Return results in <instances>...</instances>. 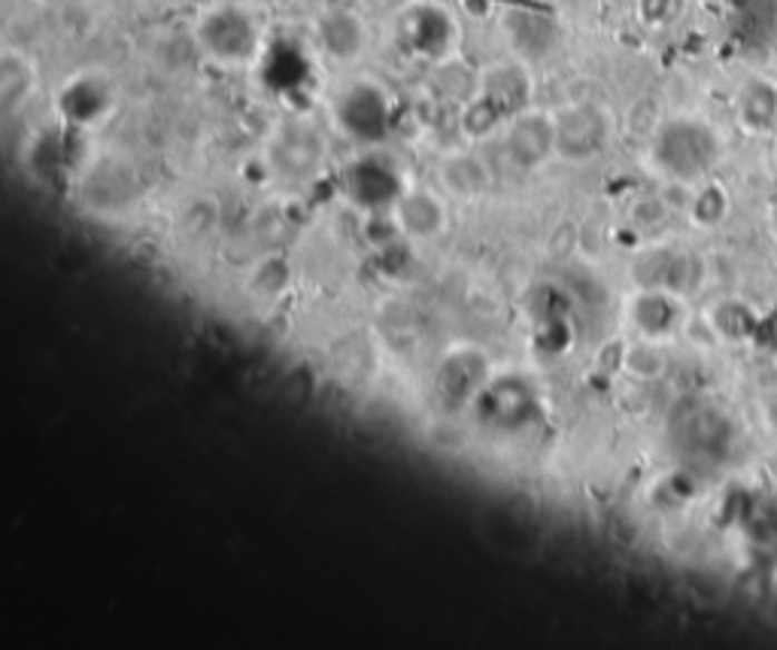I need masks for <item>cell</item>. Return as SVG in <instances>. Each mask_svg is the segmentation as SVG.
I'll return each instance as SVG.
<instances>
[{"label": "cell", "instance_id": "cell-8", "mask_svg": "<svg viewBox=\"0 0 777 650\" xmlns=\"http://www.w3.org/2000/svg\"><path fill=\"white\" fill-rule=\"evenodd\" d=\"M525 91H529L525 73L520 68H511V65H501L483 82V101L499 116H504L508 110H520L522 104H525Z\"/></svg>", "mask_w": 777, "mask_h": 650}, {"label": "cell", "instance_id": "cell-2", "mask_svg": "<svg viewBox=\"0 0 777 650\" xmlns=\"http://www.w3.org/2000/svg\"><path fill=\"white\" fill-rule=\"evenodd\" d=\"M656 158L668 174H675L680 180H692L714 165L717 140L699 122H671L659 131Z\"/></svg>", "mask_w": 777, "mask_h": 650}, {"label": "cell", "instance_id": "cell-7", "mask_svg": "<svg viewBox=\"0 0 777 650\" xmlns=\"http://www.w3.org/2000/svg\"><path fill=\"white\" fill-rule=\"evenodd\" d=\"M555 149H565V152H578L580 149H596L601 144V119L599 112L589 110V107H578V110H565L559 119H555Z\"/></svg>", "mask_w": 777, "mask_h": 650}, {"label": "cell", "instance_id": "cell-5", "mask_svg": "<svg viewBox=\"0 0 777 650\" xmlns=\"http://www.w3.org/2000/svg\"><path fill=\"white\" fill-rule=\"evenodd\" d=\"M112 107L110 86L100 77H77L67 82L58 95V110L70 125H95L100 122Z\"/></svg>", "mask_w": 777, "mask_h": 650}, {"label": "cell", "instance_id": "cell-1", "mask_svg": "<svg viewBox=\"0 0 777 650\" xmlns=\"http://www.w3.org/2000/svg\"><path fill=\"white\" fill-rule=\"evenodd\" d=\"M198 46L219 65H246L262 49V31L256 19L232 3H213L204 10L195 28Z\"/></svg>", "mask_w": 777, "mask_h": 650}, {"label": "cell", "instance_id": "cell-3", "mask_svg": "<svg viewBox=\"0 0 777 650\" xmlns=\"http://www.w3.org/2000/svg\"><path fill=\"white\" fill-rule=\"evenodd\" d=\"M341 131L358 144H380L392 125V104L389 95L374 82H356L337 98L334 107Z\"/></svg>", "mask_w": 777, "mask_h": 650}, {"label": "cell", "instance_id": "cell-9", "mask_svg": "<svg viewBox=\"0 0 777 650\" xmlns=\"http://www.w3.org/2000/svg\"><path fill=\"white\" fill-rule=\"evenodd\" d=\"M265 79L279 91L298 89L307 79V58L298 46L279 43L265 56Z\"/></svg>", "mask_w": 777, "mask_h": 650}, {"label": "cell", "instance_id": "cell-11", "mask_svg": "<svg viewBox=\"0 0 777 650\" xmlns=\"http://www.w3.org/2000/svg\"><path fill=\"white\" fill-rule=\"evenodd\" d=\"M33 89V70L31 65L24 61L22 56H12L7 52L3 61H0V98H3V107L12 110L16 104H22Z\"/></svg>", "mask_w": 777, "mask_h": 650}, {"label": "cell", "instance_id": "cell-12", "mask_svg": "<svg viewBox=\"0 0 777 650\" xmlns=\"http://www.w3.org/2000/svg\"><path fill=\"white\" fill-rule=\"evenodd\" d=\"M189 3H198V7H213V3H223V0H189Z\"/></svg>", "mask_w": 777, "mask_h": 650}, {"label": "cell", "instance_id": "cell-13", "mask_svg": "<svg viewBox=\"0 0 777 650\" xmlns=\"http://www.w3.org/2000/svg\"><path fill=\"white\" fill-rule=\"evenodd\" d=\"M771 423H775V426H777V402L771 404Z\"/></svg>", "mask_w": 777, "mask_h": 650}, {"label": "cell", "instance_id": "cell-4", "mask_svg": "<svg viewBox=\"0 0 777 650\" xmlns=\"http://www.w3.org/2000/svg\"><path fill=\"white\" fill-rule=\"evenodd\" d=\"M404 37L422 58H444L455 43L453 16L437 3H416L404 19Z\"/></svg>", "mask_w": 777, "mask_h": 650}, {"label": "cell", "instance_id": "cell-10", "mask_svg": "<svg viewBox=\"0 0 777 650\" xmlns=\"http://www.w3.org/2000/svg\"><path fill=\"white\" fill-rule=\"evenodd\" d=\"M350 186L356 191L358 198H367V201H377V198H386L395 189V177L392 170L377 161V158H362L356 168L350 170Z\"/></svg>", "mask_w": 777, "mask_h": 650}, {"label": "cell", "instance_id": "cell-6", "mask_svg": "<svg viewBox=\"0 0 777 650\" xmlns=\"http://www.w3.org/2000/svg\"><path fill=\"white\" fill-rule=\"evenodd\" d=\"M319 43L334 61H353L365 49L367 31L356 12L334 10L319 22Z\"/></svg>", "mask_w": 777, "mask_h": 650}]
</instances>
